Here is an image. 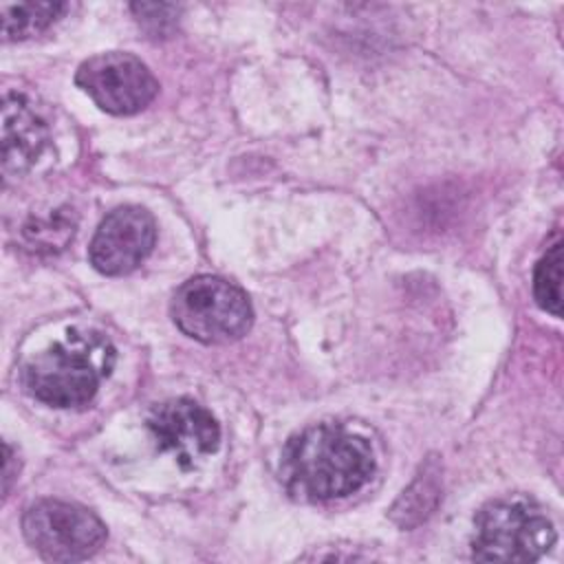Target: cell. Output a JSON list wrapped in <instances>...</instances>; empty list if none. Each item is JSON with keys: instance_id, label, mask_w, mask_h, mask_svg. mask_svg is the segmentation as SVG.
<instances>
[{"instance_id": "6da1fadb", "label": "cell", "mask_w": 564, "mask_h": 564, "mask_svg": "<svg viewBox=\"0 0 564 564\" xmlns=\"http://www.w3.org/2000/svg\"><path fill=\"white\" fill-rule=\"evenodd\" d=\"M375 471V454L366 436L319 423L291 436L280 454V480L289 496L326 502L361 489Z\"/></svg>"}, {"instance_id": "7a4b0ae2", "label": "cell", "mask_w": 564, "mask_h": 564, "mask_svg": "<svg viewBox=\"0 0 564 564\" xmlns=\"http://www.w3.org/2000/svg\"><path fill=\"white\" fill-rule=\"evenodd\" d=\"M115 346L93 328H73L26 361L24 390L53 408L86 405L115 366Z\"/></svg>"}, {"instance_id": "3957f363", "label": "cell", "mask_w": 564, "mask_h": 564, "mask_svg": "<svg viewBox=\"0 0 564 564\" xmlns=\"http://www.w3.org/2000/svg\"><path fill=\"white\" fill-rule=\"evenodd\" d=\"M553 544V522L524 496L496 498L474 520L471 557L480 562H535Z\"/></svg>"}, {"instance_id": "277c9868", "label": "cell", "mask_w": 564, "mask_h": 564, "mask_svg": "<svg viewBox=\"0 0 564 564\" xmlns=\"http://www.w3.org/2000/svg\"><path fill=\"white\" fill-rule=\"evenodd\" d=\"M172 322L203 344H229L247 335L253 308L247 293L218 275H196L183 282L170 302Z\"/></svg>"}, {"instance_id": "5b68a950", "label": "cell", "mask_w": 564, "mask_h": 564, "mask_svg": "<svg viewBox=\"0 0 564 564\" xmlns=\"http://www.w3.org/2000/svg\"><path fill=\"white\" fill-rule=\"evenodd\" d=\"M26 542L48 562H82L106 542L104 522L77 502L44 498L22 516Z\"/></svg>"}, {"instance_id": "8992f818", "label": "cell", "mask_w": 564, "mask_h": 564, "mask_svg": "<svg viewBox=\"0 0 564 564\" xmlns=\"http://www.w3.org/2000/svg\"><path fill=\"white\" fill-rule=\"evenodd\" d=\"M77 86L110 115H134L159 93L152 70L134 55L110 51L84 59L75 73Z\"/></svg>"}, {"instance_id": "52a82bcc", "label": "cell", "mask_w": 564, "mask_h": 564, "mask_svg": "<svg viewBox=\"0 0 564 564\" xmlns=\"http://www.w3.org/2000/svg\"><path fill=\"white\" fill-rule=\"evenodd\" d=\"M145 425L156 447L172 454L183 469H194L220 443V427L212 412L187 397L156 403L148 412Z\"/></svg>"}, {"instance_id": "ba28073f", "label": "cell", "mask_w": 564, "mask_h": 564, "mask_svg": "<svg viewBox=\"0 0 564 564\" xmlns=\"http://www.w3.org/2000/svg\"><path fill=\"white\" fill-rule=\"evenodd\" d=\"M154 242L156 223L152 214L137 205H123L99 223L88 247V258L104 275H126L152 253Z\"/></svg>"}, {"instance_id": "9c48e42d", "label": "cell", "mask_w": 564, "mask_h": 564, "mask_svg": "<svg viewBox=\"0 0 564 564\" xmlns=\"http://www.w3.org/2000/svg\"><path fill=\"white\" fill-rule=\"evenodd\" d=\"M48 130L37 110L22 95L9 93L2 104V165L4 172H24L46 148Z\"/></svg>"}, {"instance_id": "30bf717a", "label": "cell", "mask_w": 564, "mask_h": 564, "mask_svg": "<svg viewBox=\"0 0 564 564\" xmlns=\"http://www.w3.org/2000/svg\"><path fill=\"white\" fill-rule=\"evenodd\" d=\"M68 9L66 2H18L0 4L2 13V35L4 40H24L31 35L42 33L48 29L64 11Z\"/></svg>"}, {"instance_id": "8fae6325", "label": "cell", "mask_w": 564, "mask_h": 564, "mask_svg": "<svg viewBox=\"0 0 564 564\" xmlns=\"http://www.w3.org/2000/svg\"><path fill=\"white\" fill-rule=\"evenodd\" d=\"M438 498H441L438 471H430L425 467L423 474L416 476V480L410 485V489H405L403 496L392 507V518L401 527H414L434 511Z\"/></svg>"}, {"instance_id": "7c38bea8", "label": "cell", "mask_w": 564, "mask_h": 564, "mask_svg": "<svg viewBox=\"0 0 564 564\" xmlns=\"http://www.w3.org/2000/svg\"><path fill=\"white\" fill-rule=\"evenodd\" d=\"M533 297L540 308L560 317L562 315V240L560 236L540 258L533 273Z\"/></svg>"}, {"instance_id": "4fadbf2b", "label": "cell", "mask_w": 564, "mask_h": 564, "mask_svg": "<svg viewBox=\"0 0 564 564\" xmlns=\"http://www.w3.org/2000/svg\"><path fill=\"white\" fill-rule=\"evenodd\" d=\"M130 11L152 37H163L172 33L181 9L167 2H137V4H130Z\"/></svg>"}, {"instance_id": "5bb4252c", "label": "cell", "mask_w": 564, "mask_h": 564, "mask_svg": "<svg viewBox=\"0 0 564 564\" xmlns=\"http://www.w3.org/2000/svg\"><path fill=\"white\" fill-rule=\"evenodd\" d=\"M13 463H18L15 458H13V449H11V445L9 443H4V469H2V491H4V496L9 494V489H11V480L18 476V467L20 465H15L13 467Z\"/></svg>"}]
</instances>
